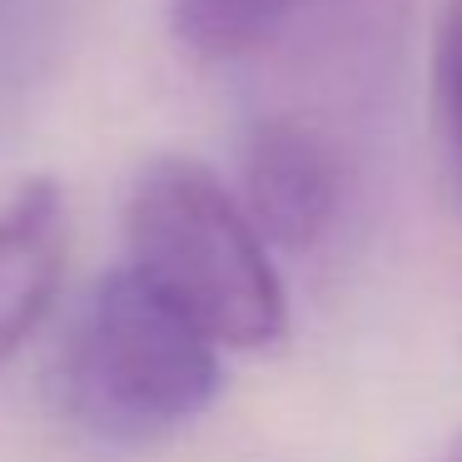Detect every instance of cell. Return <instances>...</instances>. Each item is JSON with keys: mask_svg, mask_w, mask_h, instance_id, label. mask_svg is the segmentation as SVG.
Segmentation results:
<instances>
[{"mask_svg": "<svg viewBox=\"0 0 462 462\" xmlns=\"http://www.w3.org/2000/svg\"><path fill=\"white\" fill-rule=\"evenodd\" d=\"M70 219L55 180H31L0 209V363H11L51 319L65 283Z\"/></svg>", "mask_w": 462, "mask_h": 462, "instance_id": "5b68a950", "label": "cell"}, {"mask_svg": "<svg viewBox=\"0 0 462 462\" xmlns=\"http://www.w3.org/2000/svg\"><path fill=\"white\" fill-rule=\"evenodd\" d=\"M402 0H170V31L194 60L234 65L293 41L303 25L388 31Z\"/></svg>", "mask_w": 462, "mask_h": 462, "instance_id": "277c9868", "label": "cell"}, {"mask_svg": "<svg viewBox=\"0 0 462 462\" xmlns=\"http://www.w3.org/2000/svg\"><path fill=\"white\" fill-rule=\"evenodd\" d=\"M244 209L269 249L309 254L343 209V150L309 115H259L239 154Z\"/></svg>", "mask_w": 462, "mask_h": 462, "instance_id": "3957f363", "label": "cell"}, {"mask_svg": "<svg viewBox=\"0 0 462 462\" xmlns=\"http://www.w3.org/2000/svg\"><path fill=\"white\" fill-rule=\"evenodd\" d=\"M125 269L214 348L263 353L289 333L269 239L204 160L160 154L125 194Z\"/></svg>", "mask_w": 462, "mask_h": 462, "instance_id": "6da1fadb", "label": "cell"}, {"mask_svg": "<svg viewBox=\"0 0 462 462\" xmlns=\"http://www.w3.org/2000/svg\"><path fill=\"white\" fill-rule=\"evenodd\" d=\"M442 462H462V438L452 442V452H448V457H442Z\"/></svg>", "mask_w": 462, "mask_h": 462, "instance_id": "ba28073f", "label": "cell"}, {"mask_svg": "<svg viewBox=\"0 0 462 462\" xmlns=\"http://www.w3.org/2000/svg\"><path fill=\"white\" fill-rule=\"evenodd\" d=\"M224 348L154 299L130 269L105 273L60 348V402L110 448H150L214 408Z\"/></svg>", "mask_w": 462, "mask_h": 462, "instance_id": "7a4b0ae2", "label": "cell"}, {"mask_svg": "<svg viewBox=\"0 0 462 462\" xmlns=\"http://www.w3.org/2000/svg\"><path fill=\"white\" fill-rule=\"evenodd\" d=\"M60 0H0V110L31 95L55 55Z\"/></svg>", "mask_w": 462, "mask_h": 462, "instance_id": "8992f818", "label": "cell"}, {"mask_svg": "<svg viewBox=\"0 0 462 462\" xmlns=\"http://www.w3.org/2000/svg\"><path fill=\"white\" fill-rule=\"evenodd\" d=\"M432 90H438V115L448 134L452 170L462 180V0H442L438 41H432Z\"/></svg>", "mask_w": 462, "mask_h": 462, "instance_id": "52a82bcc", "label": "cell"}]
</instances>
